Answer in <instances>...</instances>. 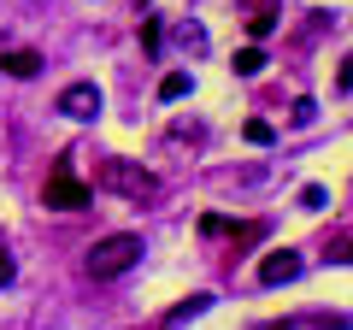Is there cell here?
I'll return each instance as SVG.
<instances>
[{"mask_svg":"<svg viewBox=\"0 0 353 330\" xmlns=\"http://www.w3.org/2000/svg\"><path fill=\"white\" fill-rule=\"evenodd\" d=\"M236 77H259L265 71V48L259 41H248V48H236V65H230Z\"/></svg>","mask_w":353,"mask_h":330,"instance_id":"cell-7","label":"cell"},{"mask_svg":"<svg viewBox=\"0 0 353 330\" xmlns=\"http://www.w3.org/2000/svg\"><path fill=\"white\" fill-rule=\"evenodd\" d=\"M141 48H159V18H141Z\"/></svg>","mask_w":353,"mask_h":330,"instance_id":"cell-13","label":"cell"},{"mask_svg":"<svg viewBox=\"0 0 353 330\" xmlns=\"http://www.w3.org/2000/svg\"><path fill=\"white\" fill-rule=\"evenodd\" d=\"M141 254H148V248H141V236H136V230H118V236H101L94 248H88L83 271H88L94 283H112V278H124V271L136 266Z\"/></svg>","mask_w":353,"mask_h":330,"instance_id":"cell-1","label":"cell"},{"mask_svg":"<svg viewBox=\"0 0 353 330\" xmlns=\"http://www.w3.org/2000/svg\"><path fill=\"white\" fill-rule=\"evenodd\" d=\"M206 301H212V295H189V301H183V307H176V313H171V324H183V318L206 313Z\"/></svg>","mask_w":353,"mask_h":330,"instance_id":"cell-10","label":"cell"},{"mask_svg":"<svg viewBox=\"0 0 353 330\" xmlns=\"http://www.w3.org/2000/svg\"><path fill=\"white\" fill-rule=\"evenodd\" d=\"M41 201L53 206V213H77V206H88V183L71 177V165H53L48 189H41Z\"/></svg>","mask_w":353,"mask_h":330,"instance_id":"cell-3","label":"cell"},{"mask_svg":"<svg viewBox=\"0 0 353 330\" xmlns=\"http://www.w3.org/2000/svg\"><path fill=\"white\" fill-rule=\"evenodd\" d=\"M101 183L118 189V195H130V201H153V195H159V177L141 171V165H130V159H106L101 165Z\"/></svg>","mask_w":353,"mask_h":330,"instance_id":"cell-2","label":"cell"},{"mask_svg":"<svg viewBox=\"0 0 353 330\" xmlns=\"http://www.w3.org/2000/svg\"><path fill=\"white\" fill-rule=\"evenodd\" d=\"M301 278V254L294 248H277V254L259 260V283H294Z\"/></svg>","mask_w":353,"mask_h":330,"instance_id":"cell-5","label":"cell"},{"mask_svg":"<svg viewBox=\"0 0 353 330\" xmlns=\"http://www.w3.org/2000/svg\"><path fill=\"white\" fill-rule=\"evenodd\" d=\"M189 95V71H171V77H159V101H183Z\"/></svg>","mask_w":353,"mask_h":330,"instance_id":"cell-8","label":"cell"},{"mask_svg":"<svg viewBox=\"0 0 353 330\" xmlns=\"http://www.w3.org/2000/svg\"><path fill=\"white\" fill-rule=\"evenodd\" d=\"M0 283H12V260H6V248H0Z\"/></svg>","mask_w":353,"mask_h":330,"instance_id":"cell-14","label":"cell"},{"mask_svg":"<svg viewBox=\"0 0 353 330\" xmlns=\"http://www.w3.org/2000/svg\"><path fill=\"white\" fill-rule=\"evenodd\" d=\"M241 136H248L253 148H271V136H277V130L265 124V118H248V124H241Z\"/></svg>","mask_w":353,"mask_h":330,"instance_id":"cell-9","label":"cell"},{"mask_svg":"<svg viewBox=\"0 0 353 330\" xmlns=\"http://www.w3.org/2000/svg\"><path fill=\"white\" fill-rule=\"evenodd\" d=\"M253 330H294V324H289V318H277V324H253Z\"/></svg>","mask_w":353,"mask_h":330,"instance_id":"cell-15","label":"cell"},{"mask_svg":"<svg viewBox=\"0 0 353 330\" xmlns=\"http://www.w3.org/2000/svg\"><path fill=\"white\" fill-rule=\"evenodd\" d=\"M0 71H6V77H36L41 71V53L36 48H6V53H0Z\"/></svg>","mask_w":353,"mask_h":330,"instance_id":"cell-6","label":"cell"},{"mask_svg":"<svg viewBox=\"0 0 353 330\" xmlns=\"http://www.w3.org/2000/svg\"><path fill=\"white\" fill-rule=\"evenodd\" d=\"M324 201H330V195L318 189V183H306V189H301V206H312V213H318V206H324Z\"/></svg>","mask_w":353,"mask_h":330,"instance_id":"cell-12","label":"cell"},{"mask_svg":"<svg viewBox=\"0 0 353 330\" xmlns=\"http://www.w3.org/2000/svg\"><path fill=\"white\" fill-rule=\"evenodd\" d=\"M59 106L65 118H101V106H106V95H101V83H65L59 89Z\"/></svg>","mask_w":353,"mask_h":330,"instance_id":"cell-4","label":"cell"},{"mask_svg":"<svg viewBox=\"0 0 353 330\" xmlns=\"http://www.w3.org/2000/svg\"><path fill=\"white\" fill-rule=\"evenodd\" d=\"M271 30H277V18H265V12H253V18H248V36H253V41H265Z\"/></svg>","mask_w":353,"mask_h":330,"instance_id":"cell-11","label":"cell"}]
</instances>
